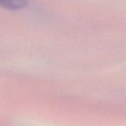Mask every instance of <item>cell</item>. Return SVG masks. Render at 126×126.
Masks as SVG:
<instances>
[{
	"label": "cell",
	"instance_id": "cell-1",
	"mask_svg": "<svg viewBox=\"0 0 126 126\" xmlns=\"http://www.w3.org/2000/svg\"><path fill=\"white\" fill-rule=\"evenodd\" d=\"M26 4L27 0H0V6L8 10H20Z\"/></svg>",
	"mask_w": 126,
	"mask_h": 126
}]
</instances>
